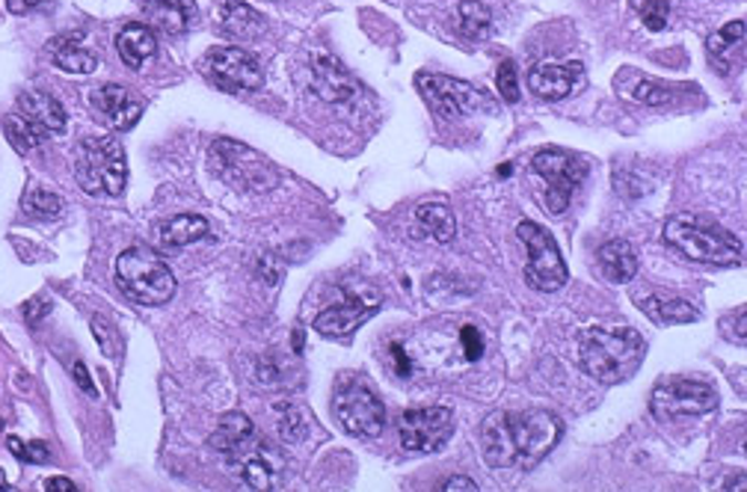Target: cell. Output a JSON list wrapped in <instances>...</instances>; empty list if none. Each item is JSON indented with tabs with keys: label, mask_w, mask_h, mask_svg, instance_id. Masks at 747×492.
<instances>
[{
	"label": "cell",
	"mask_w": 747,
	"mask_h": 492,
	"mask_svg": "<svg viewBox=\"0 0 747 492\" xmlns=\"http://www.w3.org/2000/svg\"><path fill=\"white\" fill-rule=\"evenodd\" d=\"M560 418L549 409H498L481 425V451L490 469H534L560 442Z\"/></svg>",
	"instance_id": "obj_1"
},
{
	"label": "cell",
	"mask_w": 747,
	"mask_h": 492,
	"mask_svg": "<svg viewBox=\"0 0 747 492\" xmlns=\"http://www.w3.org/2000/svg\"><path fill=\"white\" fill-rule=\"evenodd\" d=\"M646 344L638 329L620 326V329H602L593 326L581 335L579 363L581 371L590 374L593 380L617 386V383L632 380L641 365H644Z\"/></svg>",
	"instance_id": "obj_2"
},
{
	"label": "cell",
	"mask_w": 747,
	"mask_h": 492,
	"mask_svg": "<svg viewBox=\"0 0 747 492\" xmlns=\"http://www.w3.org/2000/svg\"><path fill=\"white\" fill-rule=\"evenodd\" d=\"M662 238L685 259L701 261V264H718V268L741 264V243L736 234L697 214L671 217L664 223Z\"/></svg>",
	"instance_id": "obj_3"
},
{
	"label": "cell",
	"mask_w": 747,
	"mask_h": 492,
	"mask_svg": "<svg viewBox=\"0 0 747 492\" xmlns=\"http://www.w3.org/2000/svg\"><path fill=\"white\" fill-rule=\"evenodd\" d=\"M116 285L140 306H164L176 294V276L149 247H131L116 259Z\"/></svg>",
	"instance_id": "obj_4"
},
{
	"label": "cell",
	"mask_w": 747,
	"mask_h": 492,
	"mask_svg": "<svg viewBox=\"0 0 747 492\" xmlns=\"http://www.w3.org/2000/svg\"><path fill=\"white\" fill-rule=\"evenodd\" d=\"M75 178L90 196H119L128 185V158L113 137H90L77 143Z\"/></svg>",
	"instance_id": "obj_5"
},
{
	"label": "cell",
	"mask_w": 747,
	"mask_h": 492,
	"mask_svg": "<svg viewBox=\"0 0 747 492\" xmlns=\"http://www.w3.org/2000/svg\"><path fill=\"white\" fill-rule=\"evenodd\" d=\"M211 169L223 178L225 185L238 187V190H250V193H264L280 185V172L273 169L267 158L259 151L243 146L238 139H214V146L208 151Z\"/></svg>",
	"instance_id": "obj_6"
},
{
	"label": "cell",
	"mask_w": 747,
	"mask_h": 492,
	"mask_svg": "<svg viewBox=\"0 0 747 492\" xmlns=\"http://www.w3.org/2000/svg\"><path fill=\"white\" fill-rule=\"evenodd\" d=\"M333 412L350 437L371 439L383 433L386 428L383 400L377 398L371 386L359 377L338 380L336 391H333Z\"/></svg>",
	"instance_id": "obj_7"
},
{
	"label": "cell",
	"mask_w": 747,
	"mask_h": 492,
	"mask_svg": "<svg viewBox=\"0 0 747 492\" xmlns=\"http://www.w3.org/2000/svg\"><path fill=\"white\" fill-rule=\"evenodd\" d=\"M415 86H419L421 98L428 102L430 111L442 119H463L472 113L493 111V98L484 90L460 81V77L421 72V75H415Z\"/></svg>",
	"instance_id": "obj_8"
},
{
	"label": "cell",
	"mask_w": 747,
	"mask_h": 492,
	"mask_svg": "<svg viewBox=\"0 0 747 492\" xmlns=\"http://www.w3.org/2000/svg\"><path fill=\"white\" fill-rule=\"evenodd\" d=\"M532 169L534 176L543 178V185H546L543 202H546L551 214H564L570 208L572 196H576L579 185L588 176V167L576 155L560 149L537 151L532 160Z\"/></svg>",
	"instance_id": "obj_9"
},
{
	"label": "cell",
	"mask_w": 747,
	"mask_h": 492,
	"mask_svg": "<svg viewBox=\"0 0 747 492\" xmlns=\"http://www.w3.org/2000/svg\"><path fill=\"white\" fill-rule=\"evenodd\" d=\"M199 72L206 75L208 84L223 90L229 95L238 93H255L264 86L262 63L255 60L250 51L243 48H214L202 56Z\"/></svg>",
	"instance_id": "obj_10"
},
{
	"label": "cell",
	"mask_w": 747,
	"mask_h": 492,
	"mask_svg": "<svg viewBox=\"0 0 747 492\" xmlns=\"http://www.w3.org/2000/svg\"><path fill=\"white\" fill-rule=\"evenodd\" d=\"M516 234L523 238L525 250H528V264H525V282L532 285L534 291H558L567 285V264H564V255H560L558 243L551 238L543 226L532 223V220H523Z\"/></svg>",
	"instance_id": "obj_11"
},
{
	"label": "cell",
	"mask_w": 747,
	"mask_h": 492,
	"mask_svg": "<svg viewBox=\"0 0 747 492\" xmlns=\"http://www.w3.org/2000/svg\"><path fill=\"white\" fill-rule=\"evenodd\" d=\"M715 407H718V391L701 380H682V377L662 380L650 398L653 416L662 421L682 416H706Z\"/></svg>",
	"instance_id": "obj_12"
},
{
	"label": "cell",
	"mask_w": 747,
	"mask_h": 492,
	"mask_svg": "<svg viewBox=\"0 0 747 492\" xmlns=\"http://www.w3.org/2000/svg\"><path fill=\"white\" fill-rule=\"evenodd\" d=\"M383 297L371 289V285H345V297L336 306L324 308L318 317H315V333H320L324 338H347V335L359 329V326L374 317V312L380 308Z\"/></svg>",
	"instance_id": "obj_13"
},
{
	"label": "cell",
	"mask_w": 747,
	"mask_h": 492,
	"mask_svg": "<svg viewBox=\"0 0 747 492\" xmlns=\"http://www.w3.org/2000/svg\"><path fill=\"white\" fill-rule=\"evenodd\" d=\"M451 433H454V416L449 407L410 409V412H403L401 428H398L403 451H412V454L440 451L451 439Z\"/></svg>",
	"instance_id": "obj_14"
},
{
	"label": "cell",
	"mask_w": 747,
	"mask_h": 492,
	"mask_svg": "<svg viewBox=\"0 0 747 492\" xmlns=\"http://www.w3.org/2000/svg\"><path fill=\"white\" fill-rule=\"evenodd\" d=\"M225 463L232 465L234 478H241L253 490H273L280 483V460L273 454V448H267V442L259 439V433L246 446L238 448L234 454L225 457Z\"/></svg>",
	"instance_id": "obj_15"
},
{
	"label": "cell",
	"mask_w": 747,
	"mask_h": 492,
	"mask_svg": "<svg viewBox=\"0 0 747 492\" xmlns=\"http://www.w3.org/2000/svg\"><path fill=\"white\" fill-rule=\"evenodd\" d=\"M585 84L581 63H540L528 72V90L543 102H560Z\"/></svg>",
	"instance_id": "obj_16"
},
{
	"label": "cell",
	"mask_w": 747,
	"mask_h": 492,
	"mask_svg": "<svg viewBox=\"0 0 747 492\" xmlns=\"http://www.w3.org/2000/svg\"><path fill=\"white\" fill-rule=\"evenodd\" d=\"M90 104H93V111L102 116L104 125H111L113 130H131L134 125H137V119L143 116L140 98H134L131 90H125V86L116 84L93 90V93H90Z\"/></svg>",
	"instance_id": "obj_17"
},
{
	"label": "cell",
	"mask_w": 747,
	"mask_h": 492,
	"mask_svg": "<svg viewBox=\"0 0 747 492\" xmlns=\"http://www.w3.org/2000/svg\"><path fill=\"white\" fill-rule=\"evenodd\" d=\"M312 90L324 102H350L356 95L354 77L347 75L345 65L338 63L336 56H329L327 51L312 54Z\"/></svg>",
	"instance_id": "obj_18"
},
{
	"label": "cell",
	"mask_w": 747,
	"mask_h": 492,
	"mask_svg": "<svg viewBox=\"0 0 747 492\" xmlns=\"http://www.w3.org/2000/svg\"><path fill=\"white\" fill-rule=\"evenodd\" d=\"M217 24H220L225 36L238 39V42H253L267 28L262 12H255L243 0H220V7H217Z\"/></svg>",
	"instance_id": "obj_19"
},
{
	"label": "cell",
	"mask_w": 747,
	"mask_h": 492,
	"mask_svg": "<svg viewBox=\"0 0 747 492\" xmlns=\"http://www.w3.org/2000/svg\"><path fill=\"white\" fill-rule=\"evenodd\" d=\"M143 12L146 24L160 30L164 36H181L197 21V7L190 0H146Z\"/></svg>",
	"instance_id": "obj_20"
},
{
	"label": "cell",
	"mask_w": 747,
	"mask_h": 492,
	"mask_svg": "<svg viewBox=\"0 0 747 492\" xmlns=\"http://www.w3.org/2000/svg\"><path fill=\"white\" fill-rule=\"evenodd\" d=\"M116 51L128 69H140L158 51V39L149 24H125L116 36Z\"/></svg>",
	"instance_id": "obj_21"
},
{
	"label": "cell",
	"mask_w": 747,
	"mask_h": 492,
	"mask_svg": "<svg viewBox=\"0 0 747 492\" xmlns=\"http://www.w3.org/2000/svg\"><path fill=\"white\" fill-rule=\"evenodd\" d=\"M19 113L21 116H28L30 122H36L39 128H45L48 134L66 130V111H63V104L56 102L54 95L48 93L19 95Z\"/></svg>",
	"instance_id": "obj_22"
},
{
	"label": "cell",
	"mask_w": 747,
	"mask_h": 492,
	"mask_svg": "<svg viewBox=\"0 0 747 492\" xmlns=\"http://www.w3.org/2000/svg\"><path fill=\"white\" fill-rule=\"evenodd\" d=\"M77 42H81V33L54 39L51 42V60H54L56 69L72 72V75H93L98 69V54L90 51V48L77 45Z\"/></svg>",
	"instance_id": "obj_23"
},
{
	"label": "cell",
	"mask_w": 747,
	"mask_h": 492,
	"mask_svg": "<svg viewBox=\"0 0 747 492\" xmlns=\"http://www.w3.org/2000/svg\"><path fill=\"white\" fill-rule=\"evenodd\" d=\"M741 48H745V21H729L718 33H712L709 63L718 69L720 75H729L733 65H736V54L741 56Z\"/></svg>",
	"instance_id": "obj_24"
},
{
	"label": "cell",
	"mask_w": 747,
	"mask_h": 492,
	"mask_svg": "<svg viewBox=\"0 0 747 492\" xmlns=\"http://www.w3.org/2000/svg\"><path fill=\"white\" fill-rule=\"evenodd\" d=\"M255 437V428L250 418L243 416V412H225L223 418H220V425L214 428V433H211V439H208V446L214 448V451H220L223 457L234 454L238 448H243L250 439Z\"/></svg>",
	"instance_id": "obj_25"
},
{
	"label": "cell",
	"mask_w": 747,
	"mask_h": 492,
	"mask_svg": "<svg viewBox=\"0 0 747 492\" xmlns=\"http://www.w3.org/2000/svg\"><path fill=\"white\" fill-rule=\"evenodd\" d=\"M599 268L611 282H629L638 273V255L629 241H608L599 250Z\"/></svg>",
	"instance_id": "obj_26"
},
{
	"label": "cell",
	"mask_w": 747,
	"mask_h": 492,
	"mask_svg": "<svg viewBox=\"0 0 747 492\" xmlns=\"http://www.w3.org/2000/svg\"><path fill=\"white\" fill-rule=\"evenodd\" d=\"M415 223L424 234H430L433 241L451 243L457 234V223H454V211L442 202H424L415 208Z\"/></svg>",
	"instance_id": "obj_27"
},
{
	"label": "cell",
	"mask_w": 747,
	"mask_h": 492,
	"mask_svg": "<svg viewBox=\"0 0 747 492\" xmlns=\"http://www.w3.org/2000/svg\"><path fill=\"white\" fill-rule=\"evenodd\" d=\"M208 234V220L199 214H178L160 226V243L167 250H181L187 243L199 241Z\"/></svg>",
	"instance_id": "obj_28"
},
{
	"label": "cell",
	"mask_w": 747,
	"mask_h": 492,
	"mask_svg": "<svg viewBox=\"0 0 747 492\" xmlns=\"http://www.w3.org/2000/svg\"><path fill=\"white\" fill-rule=\"evenodd\" d=\"M457 28L466 39H484L493 30V12L481 0H460L457 3Z\"/></svg>",
	"instance_id": "obj_29"
},
{
	"label": "cell",
	"mask_w": 747,
	"mask_h": 492,
	"mask_svg": "<svg viewBox=\"0 0 747 492\" xmlns=\"http://www.w3.org/2000/svg\"><path fill=\"white\" fill-rule=\"evenodd\" d=\"M3 130H7V139H10L19 151L39 149V146L48 139V130L39 128L36 122H30L28 116H21V113H10L7 122H3Z\"/></svg>",
	"instance_id": "obj_30"
},
{
	"label": "cell",
	"mask_w": 747,
	"mask_h": 492,
	"mask_svg": "<svg viewBox=\"0 0 747 492\" xmlns=\"http://www.w3.org/2000/svg\"><path fill=\"white\" fill-rule=\"evenodd\" d=\"M644 312L653 317L655 324H694L701 317L694 312L692 303H685V300L650 297L644 300Z\"/></svg>",
	"instance_id": "obj_31"
},
{
	"label": "cell",
	"mask_w": 747,
	"mask_h": 492,
	"mask_svg": "<svg viewBox=\"0 0 747 492\" xmlns=\"http://www.w3.org/2000/svg\"><path fill=\"white\" fill-rule=\"evenodd\" d=\"M632 7H635V12L641 15V21L646 24V30L659 33V30L667 28V19H671V10H673V0H632Z\"/></svg>",
	"instance_id": "obj_32"
},
{
	"label": "cell",
	"mask_w": 747,
	"mask_h": 492,
	"mask_svg": "<svg viewBox=\"0 0 747 492\" xmlns=\"http://www.w3.org/2000/svg\"><path fill=\"white\" fill-rule=\"evenodd\" d=\"M308 433V418L306 412L299 407H282V418H280V437L285 442H299V439H306Z\"/></svg>",
	"instance_id": "obj_33"
},
{
	"label": "cell",
	"mask_w": 747,
	"mask_h": 492,
	"mask_svg": "<svg viewBox=\"0 0 747 492\" xmlns=\"http://www.w3.org/2000/svg\"><path fill=\"white\" fill-rule=\"evenodd\" d=\"M21 205H24L28 214L36 217H54L60 214V208H63L60 196L48 193V190H28V193L21 196Z\"/></svg>",
	"instance_id": "obj_34"
},
{
	"label": "cell",
	"mask_w": 747,
	"mask_h": 492,
	"mask_svg": "<svg viewBox=\"0 0 747 492\" xmlns=\"http://www.w3.org/2000/svg\"><path fill=\"white\" fill-rule=\"evenodd\" d=\"M495 84H498V95H502L507 104L519 102V72H516L514 60H505V63L498 65Z\"/></svg>",
	"instance_id": "obj_35"
},
{
	"label": "cell",
	"mask_w": 747,
	"mask_h": 492,
	"mask_svg": "<svg viewBox=\"0 0 747 492\" xmlns=\"http://www.w3.org/2000/svg\"><path fill=\"white\" fill-rule=\"evenodd\" d=\"M7 448H10L15 460L21 463H48V446L45 442H21L19 437L7 439Z\"/></svg>",
	"instance_id": "obj_36"
},
{
	"label": "cell",
	"mask_w": 747,
	"mask_h": 492,
	"mask_svg": "<svg viewBox=\"0 0 747 492\" xmlns=\"http://www.w3.org/2000/svg\"><path fill=\"white\" fill-rule=\"evenodd\" d=\"M93 335H95V342H98V347H102L104 356H116L119 344H116V329H113V324L107 321V317H102V315L93 317Z\"/></svg>",
	"instance_id": "obj_37"
},
{
	"label": "cell",
	"mask_w": 747,
	"mask_h": 492,
	"mask_svg": "<svg viewBox=\"0 0 747 492\" xmlns=\"http://www.w3.org/2000/svg\"><path fill=\"white\" fill-rule=\"evenodd\" d=\"M460 342H463V354H466L469 363H477L484 356V335L481 329L472 324H466L460 329Z\"/></svg>",
	"instance_id": "obj_38"
},
{
	"label": "cell",
	"mask_w": 747,
	"mask_h": 492,
	"mask_svg": "<svg viewBox=\"0 0 747 492\" xmlns=\"http://www.w3.org/2000/svg\"><path fill=\"white\" fill-rule=\"evenodd\" d=\"M632 98H635V102H641V104H653V107H655V104L667 102L671 95H667V90H662L659 84H653V81H641V84L632 90Z\"/></svg>",
	"instance_id": "obj_39"
},
{
	"label": "cell",
	"mask_w": 747,
	"mask_h": 492,
	"mask_svg": "<svg viewBox=\"0 0 747 492\" xmlns=\"http://www.w3.org/2000/svg\"><path fill=\"white\" fill-rule=\"evenodd\" d=\"M389 354H392V363H394V371H398V377H410L412 363H410V356H407V350H403L401 344H398V342L389 344Z\"/></svg>",
	"instance_id": "obj_40"
},
{
	"label": "cell",
	"mask_w": 747,
	"mask_h": 492,
	"mask_svg": "<svg viewBox=\"0 0 747 492\" xmlns=\"http://www.w3.org/2000/svg\"><path fill=\"white\" fill-rule=\"evenodd\" d=\"M48 312H51V306H48L45 300H30V303H24V317H28L30 324H36L39 317H45Z\"/></svg>",
	"instance_id": "obj_41"
},
{
	"label": "cell",
	"mask_w": 747,
	"mask_h": 492,
	"mask_svg": "<svg viewBox=\"0 0 747 492\" xmlns=\"http://www.w3.org/2000/svg\"><path fill=\"white\" fill-rule=\"evenodd\" d=\"M440 490H445V492H457V490L475 492V490H477V483L472 481V478H449V481L442 483Z\"/></svg>",
	"instance_id": "obj_42"
},
{
	"label": "cell",
	"mask_w": 747,
	"mask_h": 492,
	"mask_svg": "<svg viewBox=\"0 0 747 492\" xmlns=\"http://www.w3.org/2000/svg\"><path fill=\"white\" fill-rule=\"evenodd\" d=\"M75 380H77V386L86 391V395H93V398L98 395V391H95V386H93V380H90V371H86L84 363H75Z\"/></svg>",
	"instance_id": "obj_43"
},
{
	"label": "cell",
	"mask_w": 747,
	"mask_h": 492,
	"mask_svg": "<svg viewBox=\"0 0 747 492\" xmlns=\"http://www.w3.org/2000/svg\"><path fill=\"white\" fill-rule=\"evenodd\" d=\"M45 490H51V492H75L77 486L72 481H66V478H51V481H45Z\"/></svg>",
	"instance_id": "obj_44"
},
{
	"label": "cell",
	"mask_w": 747,
	"mask_h": 492,
	"mask_svg": "<svg viewBox=\"0 0 747 492\" xmlns=\"http://www.w3.org/2000/svg\"><path fill=\"white\" fill-rule=\"evenodd\" d=\"M42 0H10V10L12 12H28L33 10V7H39Z\"/></svg>",
	"instance_id": "obj_45"
},
{
	"label": "cell",
	"mask_w": 747,
	"mask_h": 492,
	"mask_svg": "<svg viewBox=\"0 0 747 492\" xmlns=\"http://www.w3.org/2000/svg\"><path fill=\"white\" fill-rule=\"evenodd\" d=\"M294 350H297V354H303V329H294Z\"/></svg>",
	"instance_id": "obj_46"
},
{
	"label": "cell",
	"mask_w": 747,
	"mask_h": 492,
	"mask_svg": "<svg viewBox=\"0 0 747 492\" xmlns=\"http://www.w3.org/2000/svg\"><path fill=\"white\" fill-rule=\"evenodd\" d=\"M0 490H10V483H7V474L0 469Z\"/></svg>",
	"instance_id": "obj_47"
}]
</instances>
